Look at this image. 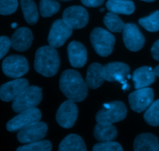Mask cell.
I'll return each instance as SVG.
<instances>
[{
  "label": "cell",
  "instance_id": "6da1fadb",
  "mask_svg": "<svg viewBox=\"0 0 159 151\" xmlns=\"http://www.w3.org/2000/svg\"><path fill=\"white\" fill-rule=\"evenodd\" d=\"M61 92L69 100L82 102L88 95V85L81 74L75 70H66L61 74L59 82Z\"/></svg>",
  "mask_w": 159,
  "mask_h": 151
},
{
  "label": "cell",
  "instance_id": "7a4b0ae2",
  "mask_svg": "<svg viewBox=\"0 0 159 151\" xmlns=\"http://www.w3.org/2000/svg\"><path fill=\"white\" fill-rule=\"evenodd\" d=\"M60 68V57L55 47L43 46L36 52L34 69L45 77H53Z\"/></svg>",
  "mask_w": 159,
  "mask_h": 151
},
{
  "label": "cell",
  "instance_id": "3957f363",
  "mask_svg": "<svg viewBox=\"0 0 159 151\" xmlns=\"http://www.w3.org/2000/svg\"><path fill=\"white\" fill-rule=\"evenodd\" d=\"M125 104L120 101L106 103L97 113L96 119L99 124H113L124 120L127 116Z\"/></svg>",
  "mask_w": 159,
  "mask_h": 151
},
{
  "label": "cell",
  "instance_id": "277c9868",
  "mask_svg": "<svg viewBox=\"0 0 159 151\" xmlns=\"http://www.w3.org/2000/svg\"><path fill=\"white\" fill-rule=\"evenodd\" d=\"M42 89L37 86H28L13 100L12 108L15 113H20L36 108L42 100Z\"/></svg>",
  "mask_w": 159,
  "mask_h": 151
},
{
  "label": "cell",
  "instance_id": "5b68a950",
  "mask_svg": "<svg viewBox=\"0 0 159 151\" xmlns=\"http://www.w3.org/2000/svg\"><path fill=\"white\" fill-rule=\"evenodd\" d=\"M90 40L95 51L101 57H107L114 48L115 37L102 28H95L90 34Z\"/></svg>",
  "mask_w": 159,
  "mask_h": 151
},
{
  "label": "cell",
  "instance_id": "8992f818",
  "mask_svg": "<svg viewBox=\"0 0 159 151\" xmlns=\"http://www.w3.org/2000/svg\"><path fill=\"white\" fill-rule=\"evenodd\" d=\"M2 71L9 78H19L29 71V64L26 57L20 55H11L6 57L2 64Z\"/></svg>",
  "mask_w": 159,
  "mask_h": 151
},
{
  "label": "cell",
  "instance_id": "52a82bcc",
  "mask_svg": "<svg viewBox=\"0 0 159 151\" xmlns=\"http://www.w3.org/2000/svg\"><path fill=\"white\" fill-rule=\"evenodd\" d=\"M73 28L64 20H57L53 23L48 35V42L53 47H60L71 37Z\"/></svg>",
  "mask_w": 159,
  "mask_h": 151
},
{
  "label": "cell",
  "instance_id": "ba28073f",
  "mask_svg": "<svg viewBox=\"0 0 159 151\" xmlns=\"http://www.w3.org/2000/svg\"><path fill=\"white\" fill-rule=\"evenodd\" d=\"M155 93L152 88H143L137 89L129 95L128 101L130 106L136 113H142L148 109L152 104Z\"/></svg>",
  "mask_w": 159,
  "mask_h": 151
},
{
  "label": "cell",
  "instance_id": "9c48e42d",
  "mask_svg": "<svg viewBox=\"0 0 159 151\" xmlns=\"http://www.w3.org/2000/svg\"><path fill=\"white\" fill-rule=\"evenodd\" d=\"M41 119V113L37 108L30 109L15 116L6 124V129L9 132H16L34 122H37Z\"/></svg>",
  "mask_w": 159,
  "mask_h": 151
},
{
  "label": "cell",
  "instance_id": "30bf717a",
  "mask_svg": "<svg viewBox=\"0 0 159 151\" xmlns=\"http://www.w3.org/2000/svg\"><path fill=\"white\" fill-rule=\"evenodd\" d=\"M79 109L71 100L64 102L59 107L56 114V120L59 126L65 129H70L74 127L78 118Z\"/></svg>",
  "mask_w": 159,
  "mask_h": 151
},
{
  "label": "cell",
  "instance_id": "8fae6325",
  "mask_svg": "<svg viewBox=\"0 0 159 151\" xmlns=\"http://www.w3.org/2000/svg\"><path fill=\"white\" fill-rule=\"evenodd\" d=\"M48 125L43 122H37L22 129L17 134V140L21 144H30L43 140L48 133Z\"/></svg>",
  "mask_w": 159,
  "mask_h": 151
},
{
  "label": "cell",
  "instance_id": "7c38bea8",
  "mask_svg": "<svg viewBox=\"0 0 159 151\" xmlns=\"http://www.w3.org/2000/svg\"><path fill=\"white\" fill-rule=\"evenodd\" d=\"M123 40L126 47L130 51H138L144 47L145 38L134 23L125 24L123 30Z\"/></svg>",
  "mask_w": 159,
  "mask_h": 151
},
{
  "label": "cell",
  "instance_id": "4fadbf2b",
  "mask_svg": "<svg viewBox=\"0 0 159 151\" xmlns=\"http://www.w3.org/2000/svg\"><path fill=\"white\" fill-rule=\"evenodd\" d=\"M62 20H65L73 29H82L88 23L89 13L82 6H71L67 8L63 12Z\"/></svg>",
  "mask_w": 159,
  "mask_h": 151
},
{
  "label": "cell",
  "instance_id": "5bb4252c",
  "mask_svg": "<svg viewBox=\"0 0 159 151\" xmlns=\"http://www.w3.org/2000/svg\"><path fill=\"white\" fill-rule=\"evenodd\" d=\"M129 72L130 67L122 62H111L102 67V75L107 82H118L124 85Z\"/></svg>",
  "mask_w": 159,
  "mask_h": 151
},
{
  "label": "cell",
  "instance_id": "9a60e30c",
  "mask_svg": "<svg viewBox=\"0 0 159 151\" xmlns=\"http://www.w3.org/2000/svg\"><path fill=\"white\" fill-rule=\"evenodd\" d=\"M28 86V81L20 78L3 84L0 86V99L4 102L13 101Z\"/></svg>",
  "mask_w": 159,
  "mask_h": 151
},
{
  "label": "cell",
  "instance_id": "2e32d148",
  "mask_svg": "<svg viewBox=\"0 0 159 151\" xmlns=\"http://www.w3.org/2000/svg\"><path fill=\"white\" fill-rule=\"evenodd\" d=\"M33 40L34 37L30 29L27 27L19 28L11 37V47L20 52L26 51L31 47Z\"/></svg>",
  "mask_w": 159,
  "mask_h": 151
},
{
  "label": "cell",
  "instance_id": "e0dca14e",
  "mask_svg": "<svg viewBox=\"0 0 159 151\" xmlns=\"http://www.w3.org/2000/svg\"><path fill=\"white\" fill-rule=\"evenodd\" d=\"M68 56L70 64L75 68H82L87 62L86 48L78 41L68 44Z\"/></svg>",
  "mask_w": 159,
  "mask_h": 151
},
{
  "label": "cell",
  "instance_id": "ac0fdd59",
  "mask_svg": "<svg viewBox=\"0 0 159 151\" xmlns=\"http://www.w3.org/2000/svg\"><path fill=\"white\" fill-rule=\"evenodd\" d=\"M156 80V74L151 67L144 66L138 68L134 71L133 81L136 89L146 88L152 85Z\"/></svg>",
  "mask_w": 159,
  "mask_h": 151
},
{
  "label": "cell",
  "instance_id": "d6986e66",
  "mask_svg": "<svg viewBox=\"0 0 159 151\" xmlns=\"http://www.w3.org/2000/svg\"><path fill=\"white\" fill-rule=\"evenodd\" d=\"M135 151H159V141L158 137L152 133H142L135 138L134 142Z\"/></svg>",
  "mask_w": 159,
  "mask_h": 151
},
{
  "label": "cell",
  "instance_id": "ffe728a7",
  "mask_svg": "<svg viewBox=\"0 0 159 151\" xmlns=\"http://www.w3.org/2000/svg\"><path fill=\"white\" fill-rule=\"evenodd\" d=\"M102 67L103 66L99 63H93L89 67L85 82L89 88L96 89L102 85L104 82Z\"/></svg>",
  "mask_w": 159,
  "mask_h": 151
},
{
  "label": "cell",
  "instance_id": "44dd1931",
  "mask_svg": "<svg viewBox=\"0 0 159 151\" xmlns=\"http://www.w3.org/2000/svg\"><path fill=\"white\" fill-rule=\"evenodd\" d=\"M93 135L96 140L102 141H113L117 137V130L113 124L97 123L94 128Z\"/></svg>",
  "mask_w": 159,
  "mask_h": 151
},
{
  "label": "cell",
  "instance_id": "7402d4cb",
  "mask_svg": "<svg viewBox=\"0 0 159 151\" xmlns=\"http://www.w3.org/2000/svg\"><path fill=\"white\" fill-rule=\"evenodd\" d=\"M60 151H85L86 145L81 136L77 134L67 136L59 145Z\"/></svg>",
  "mask_w": 159,
  "mask_h": 151
},
{
  "label": "cell",
  "instance_id": "603a6c76",
  "mask_svg": "<svg viewBox=\"0 0 159 151\" xmlns=\"http://www.w3.org/2000/svg\"><path fill=\"white\" fill-rule=\"evenodd\" d=\"M106 6L109 11L116 14L130 15L135 10L134 3L130 0H108Z\"/></svg>",
  "mask_w": 159,
  "mask_h": 151
},
{
  "label": "cell",
  "instance_id": "cb8c5ba5",
  "mask_svg": "<svg viewBox=\"0 0 159 151\" xmlns=\"http://www.w3.org/2000/svg\"><path fill=\"white\" fill-rule=\"evenodd\" d=\"M22 11L26 23L34 25L37 23L39 18L38 11L34 0H20Z\"/></svg>",
  "mask_w": 159,
  "mask_h": 151
},
{
  "label": "cell",
  "instance_id": "d4e9b609",
  "mask_svg": "<svg viewBox=\"0 0 159 151\" xmlns=\"http://www.w3.org/2000/svg\"><path fill=\"white\" fill-rule=\"evenodd\" d=\"M103 23L108 29L114 33H120L124 30L125 23L122 21L117 14L114 12H108L104 16Z\"/></svg>",
  "mask_w": 159,
  "mask_h": 151
},
{
  "label": "cell",
  "instance_id": "484cf974",
  "mask_svg": "<svg viewBox=\"0 0 159 151\" xmlns=\"http://www.w3.org/2000/svg\"><path fill=\"white\" fill-rule=\"evenodd\" d=\"M144 119L148 125L152 127L159 126V99L152 102V105L146 110Z\"/></svg>",
  "mask_w": 159,
  "mask_h": 151
},
{
  "label": "cell",
  "instance_id": "4316f807",
  "mask_svg": "<svg viewBox=\"0 0 159 151\" xmlns=\"http://www.w3.org/2000/svg\"><path fill=\"white\" fill-rule=\"evenodd\" d=\"M138 23L148 31L150 32L159 31V10L155 11L148 16L140 19Z\"/></svg>",
  "mask_w": 159,
  "mask_h": 151
},
{
  "label": "cell",
  "instance_id": "83f0119b",
  "mask_svg": "<svg viewBox=\"0 0 159 151\" xmlns=\"http://www.w3.org/2000/svg\"><path fill=\"white\" fill-rule=\"evenodd\" d=\"M60 4L56 0H40V12L43 17H51L58 12Z\"/></svg>",
  "mask_w": 159,
  "mask_h": 151
},
{
  "label": "cell",
  "instance_id": "f1b7e54d",
  "mask_svg": "<svg viewBox=\"0 0 159 151\" xmlns=\"http://www.w3.org/2000/svg\"><path fill=\"white\" fill-rule=\"evenodd\" d=\"M52 144L49 140H39L20 147L18 151H51Z\"/></svg>",
  "mask_w": 159,
  "mask_h": 151
},
{
  "label": "cell",
  "instance_id": "f546056e",
  "mask_svg": "<svg viewBox=\"0 0 159 151\" xmlns=\"http://www.w3.org/2000/svg\"><path fill=\"white\" fill-rule=\"evenodd\" d=\"M18 0H0V14L11 15L16 11Z\"/></svg>",
  "mask_w": 159,
  "mask_h": 151
},
{
  "label": "cell",
  "instance_id": "4dcf8cb0",
  "mask_svg": "<svg viewBox=\"0 0 159 151\" xmlns=\"http://www.w3.org/2000/svg\"><path fill=\"white\" fill-rule=\"evenodd\" d=\"M93 150L94 151H122L121 145L114 141H102L95 144Z\"/></svg>",
  "mask_w": 159,
  "mask_h": 151
},
{
  "label": "cell",
  "instance_id": "1f68e13d",
  "mask_svg": "<svg viewBox=\"0 0 159 151\" xmlns=\"http://www.w3.org/2000/svg\"><path fill=\"white\" fill-rule=\"evenodd\" d=\"M11 47L10 39L6 36L0 37V60L6 55Z\"/></svg>",
  "mask_w": 159,
  "mask_h": 151
},
{
  "label": "cell",
  "instance_id": "d6a6232c",
  "mask_svg": "<svg viewBox=\"0 0 159 151\" xmlns=\"http://www.w3.org/2000/svg\"><path fill=\"white\" fill-rule=\"evenodd\" d=\"M105 0H81L82 4L87 7H98L103 4Z\"/></svg>",
  "mask_w": 159,
  "mask_h": 151
},
{
  "label": "cell",
  "instance_id": "836d02e7",
  "mask_svg": "<svg viewBox=\"0 0 159 151\" xmlns=\"http://www.w3.org/2000/svg\"><path fill=\"white\" fill-rule=\"evenodd\" d=\"M152 57L155 60H158L159 61V40H157L152 46V50H151Z\"/></svg>",
  "mask_w": 159,
  "mask_h": 151
},
{
  "label": "cell",
  "instance_id": "e575fe53",
  "mask_svg": "<svg viewBox=\"0 0 159 151\" xmlns=\"http://www.w3.org/2000/svg\"><path fill=\"white\" fill-rule=\"evenodd\" d=\"M154 71H155V74H156V76H158V77H159V65H158V66L156 67V68L154 69Z\"/></svg>",
  "mask_w": 159,
  "mask_h": 151
},
{
  "label": "cell",
  "instance_id": "d590c367",
  "mask_svg": "<svg viewBox=\"0 0 159 151\" xmlns=\"http://www.w3.org/2000/svg\"><path fill=\"white\" fill-rule=\"evenodd\" d=\"M122 88L124 90V91H126V90H127L129 88V85H127V83H125L124 85H123Z\"/></svg>",
  "mask_w": 159,
  "mask_h": 151
},
{
  "label": "cell",
  "instance_id": "8d00e7d4",
  "mask_svg": "<svg viewBox=\"0 0 159 151\" xmlns=\"http://www.w3.org/2000/svg\"><path fill=\"white\" fill-rule=\"evenodd\" d=\"M142 1L147 2H152L155 1V0H142Z\"/></svg>",
  "mask_w": 159,
  "mask_h": 151
},
{
  "label": "cell",
  "instance_id": "74e56055",
  "mask_svg": "<svg viewBox=\"0 0 159 151\" xmlns=\"http://www.w3.org/2000/svg\"><path fill=\"white\" fill-rule=\"evenodd\" d=\"M16 26H17L16 23H13V24H12V26H12V28H15V27H16Z\"/></svg>",
  "mask_w": 159,
  "mask_h": 151
},
{
  "label": "cell",
  "instance_id": "f35d334b",
  "mask_svg": "<svg viewBox=\"0 0 159 151\" xmlns=\"http://www.w3.org/2000/svg\"><path fill=\"white\" fill-rule=\"evenodd\" d=\"M61 1H63V2H68V1H71V0H61Z\"/></svg>",
  "mask_w": 159,
  "mask_h": 151
},
{
  "label": "cell",
  "instance_id": "ab89813d",
  "mask_svg": "<svg viewBox=\"0 0 159 151\" xmlns=\"http://www.w3.org/2000/svg\"><path fill=\"white\" fill-rule=\"evenodd\" d=\"M103 10H104V9H102H102H100V11H101V12H103Z\"/></svg>",
  "mask_w": 159,
  "mask_h": 151
}]
</instances>
